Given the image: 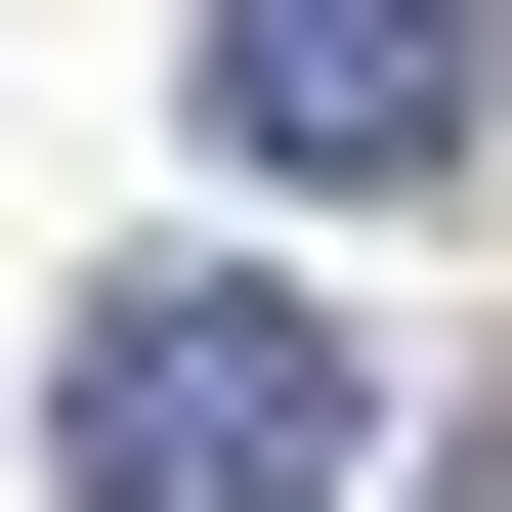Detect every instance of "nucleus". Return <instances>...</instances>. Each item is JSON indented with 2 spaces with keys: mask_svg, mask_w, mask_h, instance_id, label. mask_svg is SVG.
<instances>
[{
  "mask_svg": "<svg viewBox=\"0 0 512 512\" xmlns=\"http://www.w3.org/2000/svg\"><path fill=\"white\" fill-rule=\"evenodd\" d=\"M171 86H214V171H470L512 128V0H214Z\"/></svg>",
  "mask_w": 512,
  "mask_h": 512,
  "instance_id": "nucleus-2",
  "label": "nucleus"
},
{
  "mask_svg": "<svg viewBox=\"0 0 512 512\" xmlns=\"http://www.w3.org/2000/svg\"><path fill=\"white\" fill-rule=\"evenodd\" d=\"M43 470L86 512H384V342L299 256H128L86 342H43Z\"/></svg>",
  "mask_w": 512,
  "mask_h": 512,
  "instance_id": "nucleus-1",
  "label": "nucleus"
}]
</instances>
